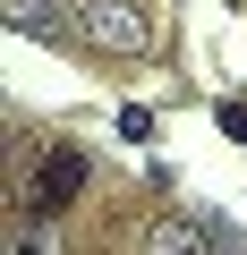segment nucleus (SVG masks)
Here are the masks:
<instances>
[{
  "label": "nucleus",
  "instance_id": "2",
  "mask_svg": "<svg viewBox=\"0 0 247 255\" xmlns=\"http://www.w3.org/2000/svg\"><path fill=\"white\" fill-rule=\"evenodd\" d=\"M137 255H213V221L205 213H162Z\"/></svg>",
  "mask_w": 247,
  "mask_h": 255
},
{
  "label": "nucleus",
  "instance_id": "4",
  "mask_svg": "<svg viewBox=\"0 0 247 255\" xmlns=\"http://www.w3.org/2000/svg\"><path fill=\"white\" fill-rule=\"evenodd\" d=\"M77 187H85V153H68V145H60V153L43 162V179H34V196H43V213H60V204H68Z\"/></svg>",
  "mask_w": 247,
  "mask_h": 255
},
{
  "label": "nucleus",
  "instance_id": "3",
  "mask_svg": "<svg viewBox=\"0 0 247 255\" xmlns=\"http://www.w3.org/2000/svg\"><path fill=\"white\" fill-rule=\"evenodd\" d=\"M9 26L34 43H77V0H9Z\"/></svg>",
  "mask_w": 247,
  "mask_h": 255
},
{
  "label": "nucleus",
  "instance_id": "1",
  "mask_svg": "<svg viewBox=\"0 0 247 255\" xmlns=\"http://www.w3.org/2000/svg\"><path fill=\"white\" fill-rule=\"evenodd\" d=\"M77 43L102 51V60H137L154 43V26H145L137 0H77Z\"/></svg>",
  "mask_w": 247,
  "mask_h": 255
},
{
  "label": "nucleus",
  "instance_id": "5",
  "mask_svg": "<svg viewBox=\"0 0 247 255\" xmlns=\"http://www.w3.org/2000/svg\"><path fill=\"white\" fill-rule=\"evenodd\" d=\"M9 255H60V221L51 213H17L9 221Z\"/></svg>",
  "mask_w": 247,
  "mask_h": 255
}]
</instances>
